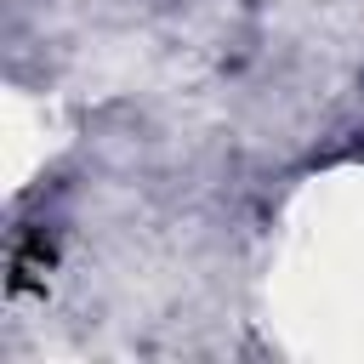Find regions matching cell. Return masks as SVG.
Returning a JSON list of instances; mask_svg holds the SVG:
<instances>
[{
  "mask_svg": "<svg viewBox=\"0 0 364 364\" xmlns=\"http://www.w3.org/2000/svg\"><path fill=\"white\" fill-rule=\"evenodd\" d=\"M46 262H51V245H46V233H34V239L11 256V290H28V284L46 273Z\"/></svg>",
  "mask_w": 364,
  "mask_h": 364,
  "instance_id": "obj_1",
  "label": "cell"
}]
</instances>
